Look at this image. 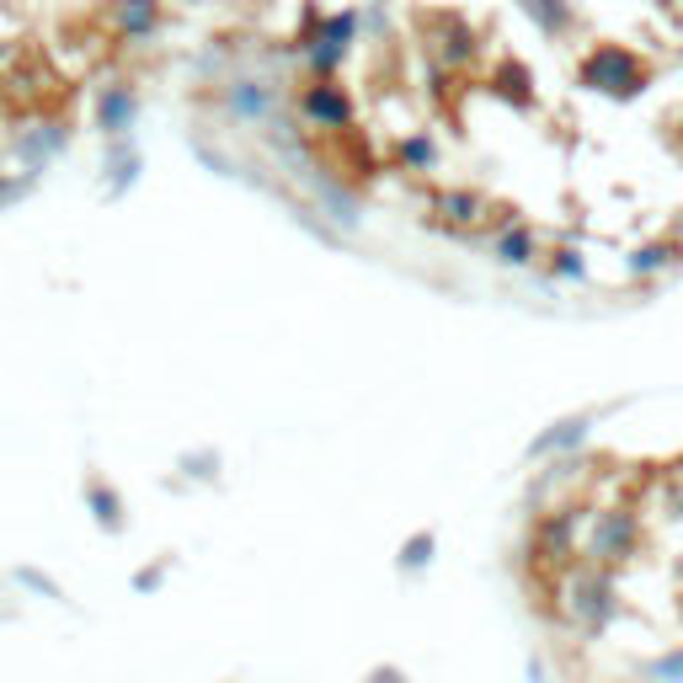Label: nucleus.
Wrapping results in <instances>:
<instances>
[{"label":"nucleus","mask_w":683,"mask_h":683,"mask_svg":"<svg viewBox=\"0 0 683 683\" xmlns=\"http://www.w3.org/2000/svg\"><path fill=\"white\" fill-rule=\"evenodd\" d=\"M577 86L609 102H635L652 86V60L635 54L630 43H593L577 64Z\"/></svg>","instance_id":"1"},{"label":"nucleus","mask_w":683,"mask_h":683,"mask_svg":"<svg viewBox=\"0 0 683 683\" xmlns=\"http://www.w3.org/2000/svg\"><path fill=\"white\" fill-rule=\"evenodd\" d=\"M300 118L311 128H331V134H353V118H358V102L347 97V86L337 80H311L300 86Z\"/></svg>","instance_id":"2"},{"label":"nucleus","mask_w":683,"mask_h":683,"mask_svg":"<svg viewBox=\"0 0 683 683\" xmlns=\"http://www.w3.org/2000/svg\"><path fill=\"white\" fill-rule=\"evenodd\" d=\"M476 60H481V33H476L465 16L438 11L433 16V64H443V69L454 75V69H470Z\"/></svg>","instance_id":"3"},{"label":"nucleus","mask_w":683,"mask_h":683,"mask_svg":"<svg viewBox=\"0 0 683 683\" xmlns=\"http://www.w3.org/2000/svg\"><path fill=\"white\" fill-rule=\"evenodd\" d=\"M97 128H102V139L107 144H118V139H128V128H134V118H139V91L128 86V80H107L102 91H97Z\"/></svg>","instance_id":"4"},{"label":"nucleus","mask_w":683,"mask_h":683,"mask_svg":"<svg viewBox=\"0 0 683 683\" xmlns=\"http://www.w3.org/2000/svg\"><path fill=\"white\" fill-rule=\"evenodd\" d=\"M102 16H107L113 38H124V43H150V38L161 33V22H166V5H161V0H113Z\"/></svg>","instance_id":"5"},{"label":"nucleus","mask_w":683,"mask_h":683,"mask_svg":"<svg viewBox=\"0 0 683 683\" xmlns=\"http://www.w3.org/2000/svg\"><path fill=\"white\" fill-rule=\"evenodd\" d=\"M433 225H448V230H476V225H486L492 219V203H486V192H476V187H448V192H438L433 198Z\"/></svg>","instance_id":"6"},{"label":"nucleus","mask_w":683,"mask_h":683,"mask_svg":"<svg viewBox=\"0 0 683 683\" xmlns=\"http://www.w3.org/2000/svg\"><path fill=\"white\" fill-rule=\"evenodd\" d=\"M683 267V241L679 236H657V241H646V246H635L624 256V273L635 278V283H652V278H662V273H679Z\"/></svg>","instance_id":"7"},{"label":"nucleus","mask_w":683,"mask_h":683,"mask_svg":"<svg viewBox=\"0 0 683 683\" xmlns=\"http://www.w3.org/2000/svg\"><path fill=\"white\" fill-rule=\"evenodd\" d=\"M492 262H497V267H513V273H518V267H534V262H545L534 225H523V219L502 225L497 236H492Z\"/></svg>","instance_id":"8"},{"label":"nucleus","mask_w":683,"mask_h":683,"mask_svg":"<svg viewBox=\"0 0 683 683\" xmlns=\"http://www.w3.org/2000/svg\"><path fill=\"white\" fill-rule=\"evenodd\" d=\"M492 97H502L513 113H529L534 107V69L523 60H513V54H502L497 64H492Z\"/></svg>","instance_id":"9"},{"label":"nucleus","mask_w":683,"mask_h":683,"mask_svg":"<svg viewBox=\"0 0 683 683\" xmlns=\"http://www.w3.org/2000/svg\"><path fill=\"white\" fill-rule=\"evenodd\" d=\"M64 150H69V124H60V118H38L33 128L16 134V155H27V166H43Z\"/></svg>","instance_id":"10"},{"label":"nucleus","mask_w":683,"mask_h":683,"mask_svg":"<svg viewBox=\"0 0 683 683\" xmlns=\"http://www.w3.org/2000/svg\"><path fill=\"white\" fill-rule=\"evenodd\" d=\"M273 86H262V80H225V107L236 113V118H267L273 113Z\"/></svg>","instance_id":"11"},{"label":"nucleus","mask_w":683,"mask_h":683,"mask_svg":"<svg viewBox=\"0 0 683 683\" xmlns=\"http://www.w3.org/2000/svg\"><path fill=\"white\" fill-rule=\"evenodd\" d=\"M518 11L545 33V38H566L577 27V5L571 0H518Z\"/></svg>","instance_id":"12"},{"label":"nucleus","mask_w":683,"mask_h":683,"mask_svg":"<svg viewBox=\"0 0 683 683\" xmlns=\"http://www.w3.org/2000/svg\"><path fill=\"white\" fill-rule=\"evenodd\" d=\"M395 166H401V172H417V177H422V172H433V166H438V139H433V134H422V128H417V134H406V139L395 144Z\"/></svg>","instance_id":"13"},{"label":"nucleus","mask_w":683,"mask_h":683,"mask_svg":"<svg viewBox=\"0 0 683 683\" xmlns=\"http://www.w3.org/2000/svg\"><path fill=\"white\" fill-rule=\"evenodd\" d=\"M545 278H556V283H582L587 278V262H582V251L577 246H556V251H545Z\"/></svg>","instance_id":"14"},{"label":"nucleus","mask_w":683,"mask_h":683,"mask_svg":"<svg viewBox=\"0 0 683 683\" xmlns=\"http://www.w3.org/2000/svg\"><path fill=\"white\" fill-rule=\"evenodd\" d=\"M139 150L128 144V139H118V144H107V172H113V187L107 192H124V187H134V177H139Z\"/></svg>","instance_id":"15"},{"label":"nucleus","mask_w":683,"mask_h":683,"mask_svg":"<svg viewBox=\"0 0 683 683\" xmlns=\"http://www.w3.org/2000/svg\"><path fill=\"white\" fill-rule=\"evenodd\" d=\"M5 60H11V54H5V43H0V69H5Z\"/></svg>","instance_id":"16"}]
</instances>
